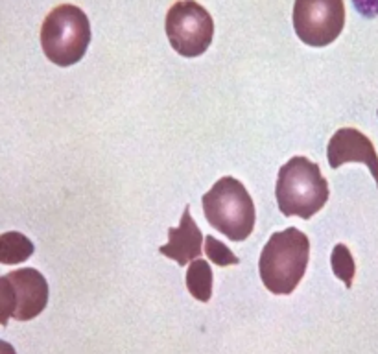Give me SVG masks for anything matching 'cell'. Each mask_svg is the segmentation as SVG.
Returning <instances> with one entry per match:
<instances>
[{
  "mask_svg": "<svg viewBox=\"0 0 378 354\" xmlns=\"http://www.w3.org/2000/svg\"><path fill=\"white\" fill-rule=\"evenodd\" d=\"M310 240L303 231L288 227L273 233L258 258V273L264 286L275 295H290L306 273Z\"/></svg>",
  "mask_w": 378,
  "mask_h": 354,
  "instance_id": "6da1fadb",
  "label": "cell"
},
{
  "mask_svg": "<svg viewBox=\"0 0 378 354\" xmlns=\"http://www.w3.org/2000/svg\"><path fill=\"white\" fill-rule=\"evenodd\" d=\"M329 183L321 168L310 159L297 155L280 166L275 184V197L284 216L310 220L329 201Z\"/></svg>",
  "mask_w": 378,
  "mask_h": 354,
  "instance_id": "7a4b0ae2",
  "label": "cell"
},
{
  "mask_svg": "<svg viewBox=\"0 0 378 354\" xmlns=\"http://www.w3.org/2000/svg\"><path fill=\"white\" fill-rule=\"evenodd\" d=\"M209 225L233 242H243L255 229L257 212L251 196L238 179L231 175L218 179L201 197Z\"/></svg>",
  "mask_w": 378,
  "mask_h": 354,
  "instance_id": "3957f363",
  "label": "cell"
},
{
  "mask_svg": "<svg viewBox=\"0 0 378 354\" xmlns=\"http://www.w3.org/2000/svg\"><path fill=\"white\" fill-rule=\"evenodd\" d=\"M90 43V23L85 11L72 4H61L46 15L41 26V46L58 67L81 61Z\"/></svg>",
  "mask_w": 378,
  "mask_h": 354,
  "instance_id": "277c9868",
  "label": "cell"
},
{
  "mask_svg": "<svg viewBox=\"0 0 378 354\" xmlns=\"http://www.w3.org/2000/svg\"><path fill=\"white\" fill-rule=\"evenodd\" d=\"M164 28L172 48L183 58H198L207 52L214 37V21L196 0H179L172 6Z\"/></svg>",
  "mask_w": 378,
  "mask_h": 354,
  "instance_id": "5b68a950",
  "label": "cell"
},
{
  "mask_svg": "<svg viewBox=\"0 0 378 354\" xmlns=\"http://www.w3.org/2000/svg\"><path fill=\"white\" fill-rule=\"evenodd\" d=\"M345 26L343 0H295L293 30L308 46H327L338 39Z\"/></svg>",
  "mask_w": 378,
  "mask_h": 354,
  "instance_id": "8992f818",
  "label": "cell"
},
{
  "mask_svg": "<svg viewBox=\"0 0 378 354\" xmlns=\"http://www.w3.org/2000/svg\"><path fill=\"white\" fill-rule=\"evenodd\" d=\"M330 168H339L347 162H362L369 168L378 189V155L369 137L354 127H342L332 135L327 146Z\"/></svg>",
  "mask_w": 378,
  "mask_h": 354,
  "instance_id": "52a82bcc",
  "label": "cell"
},
{
  "mask_svg": "<svg viewBox=\"0 0 378 354\" xmlns=\"http://www.w3.org/2000/svg\"><path fill=\"white\" fill-rule=\"evenodd\" d=\"M15 293V310L11 318L17 321H30L48 305V283L45 275L33 268L15 269L6 275Z\"/></svg>",
  "mask_w": 378,
  "mask_h": 354,
  "instance_id": "ba28073f",
  "label": "cell"
},
{
  "mask_svg": "<svg viewBox=\"0 0 378 354\" xmlns=\"http://www.w3.org/2000/svg\"><path fill=\"white\" fill-rule=\"evenodd\" d=\"M201 249L203 233L190 214V207L186 205L181 216L179 227L168 229V244L159 247V253L176 260L179 266H186L201 255Z\"/></svg>",
  "mask_w": 378,
  "mask_h": 354,
  "instance_id": "9c48e42d",
  "label": "cell"
},
{
  "mask_svg": "<svg viewBox=\"0 0 378 354\" xmlns=\"http://www.w3.org/2000/svg\"><path fill=\"white\" fill-rule=\"evenodd\" d=\"M35 251V246L28 236L18 231L0 234V264L15 266L26 262Z\"/></svg>",
  "mask_w": 378,
  "mask_h": 354,
  "instance_id": "30bf717a",
  "label": "cell"
},
{
  "mask_svg": "<svg viewBox=\"0 0 378 354\" xmlns=\"http://www.w3.org/2000/svg\"><path fill=\"white\" fill-rule=\"evenodd\" d=\"M186 288L194 299L209 303L212 297V268L207 260H192L186 271Z\"/></svg>",
  "mask_w": 378,
  "mask_h": 354,
  "instance_id": "8fae6325",
  "label": "cell"
},
{
  "mask_svg": "<svg viewBox=\"0 0 378 354\" xmlns=\"http://www.w3.org/2000/svg\"><path fill=\"white\" fill-rule=\"evenodd\" d=\"M330 266H332L334 275L343 281L345 288L352 286V281H354L356 273V264L354 258H352L351 251L345 244H336L332 249V255H330Z\"/></svg>",
  "mask_w": 378,
  "mask_h": 354,
  "instance_id": "7c38bea8",
  "label": "cell"
},
{
  "mask_svg": "<svg viewBox=\"0 0 378 354\" xmlns=\"http://www.w3.org/2000/svg\"><path fill=\"white\" fill-rule=\"evenodd\" d=\"M205 253H207L209 260L214 262L216 266H220V268H225V266H231V264H240L238 256L234 255L225 244L216 240V238L211 236V234L205 238Z\"/></svg>",
  "mask_w": 378,
  "mask_h": 354,
  "instance_id": "4fadbf2b",
  "label": "cell"
},
{
  "mask_svg": "<svg viewBox=\"0 0 378 354\" xmlns=\"http://www.w3.org/2000/svg\"><path fill=\"white\" fill-rule=\"evenodd\" d=\"M15 310V293L8 277H0V325L6 327Z\"/></svg>",
  "mask_w": 378,
  "mask_h": 354,
  "instance_id": "5bb4252c",
  "label": "cell"
},
{
  "mask_svg": "<svg viewBox=\"0 0 378 354\" xmlns=\"http://www.w3.org/2000/svg\"><path fill=\"white\" fill-rule=\"evenodd\" d=\"M352 4L367 18H373L378 15V0H352Z\"/></svg>",
  "mask_w": 378,
  "mask_h": 354,
  "instance_id": "9a60e30c",
  "label": "cell"
},
{
  "mask_svg": "<svg viewBox=\"0 0 378 354\" xmlns=\"http://www.w3.org/2000/svg\"><path fill=\"white\" fill-rule=\"evenodd\" d=\"M0 354H17V350L13 349V345L11 343H8V341L0 340Z\"/></svg>",
  "mask_w": 378,
  "mask_h": 354,
  "instance_id": "2e32d148",
  "label": "cell"
},
{
  "mask_svg": "<svg viewBox=\"0 0 378 354\" xmlns=\"http://www.w3.org/2000/svg\"><path fill=\"white\" fill-rule=\"evenodd\" d=\"M376 113H378V111H376Z\"/></svg>",
  "mask_w": 378,
  "mask_h": 354,
  "instance_id": "e0dca14e",
  "label": "cell"
}]
</instances>
